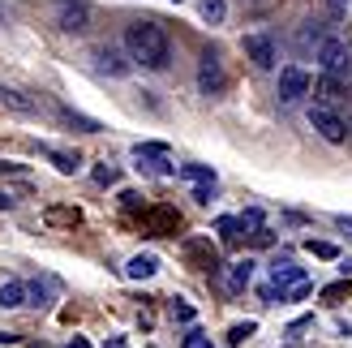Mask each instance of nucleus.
<instances>
[{
	"instance_id": "f03ea898",
	"label": "nucleus",
	"mask_w": 352,
	"mask_h": 348,
	"mask_svg": "<svg viewBox=\"0 0 352 348\" xmlns=\"http://www.w3.org/2000/svg\"><path fill=\"white\" fill-rule=\"evenodd\" d=\"M314 61L322 65V74L327 78H352V47H348V39H336V34H327L322 39V47L314 52Z\"/></svg>"
},
{
	"instance_id": "58836bf2",
	"label": "nucleus",
	"mask_w": 352,
	"mask_h": 348,
	"mask_svg": "<svg viewBox=\"0 0 352 348\" xmlns=\"http://www.w3.org/2000/svg\"><path fill=\"white\" fill-rule=\"evenodd\" d=\"M30 348H34V344H30ZM39 348H43V344H39Z\"/></svg>"
},
{
	"instance_id": "20e7f679",
	"label": "nucleus",
	"mask_w": 352,
	"mask_h": 348,
	"mask_svg": "<svg viewBox=\"0 0 352 348\" xmlns=\"http://www.w3.org/2000/svg\"><path fill=\"white\" fill-rule=\"evenodd\" d=\"M198 91L206 99H219L228 91V74H223V56L215 47H206L202 52V61H198Z\"/></svg>"
},
{
	"instance_id": "f704fd0d",
	"label": "nucleus",
	"mask_w": 352,
	"mask_h": 348,
	"mask_svg": "<svg viewBox=\"0 0 352 348\" xmlns=\"http://www.w3.org/2000/svg\"><path fill=\"white\" fill-rule=\"evenodd\" d=\"M340 271H344V275H352V258H344V263H340Z\"/></svg>"
},
{
	"instance_id": "39448f33",
	"label": "nucleus",
	"mask_w": 352,
	"mask_h": 348,
	"mask_svg": "<svg viewBox=\"0 0 352 348\" xmlns=\"http://www.w3.org/2000/svg\"><path fill=\"white\" fill-rule=\"evenodd\" d=\"M241 47H245V61H250L254 69H262V74H271L275 69V61H279V47H275V39L267 30H254V34H245L241 39Z\"/></svg>"
},
{
	"instance_id": "0eeeda50",
	"label": "nucleus",
	"mask_w": 352,
	"mask_h": 348,
	"mask_svg": "<svg viewBox=\"0 0 352 348\" xmlns=\"http://www.w3.org/2000/svg\"><path fill=\"white\" fill-rule=\"evenodd\" d=\"M309 91H314V82H309L305 69H296V65L279 69V86H275V95H279V103H284V108H296V103H301Z\"/></svg>"
},
{
	"instance_id": "7ed1b4c3",
	"label": "nucleus",
	"mask_w": 352,
	"mask_h": 348,
	"mask_svg": "<svg viewBox=\"0 0 352 348\" xmlns=\"http://www.w3.org/2000/svg\"><path fill=\"white\" fill-rule=\"evenodd\" d=\"M52 26L65 34H82L91 26V5L86 0H52Z\"/></svg>"
},
{
	"instance_id": "cd10ccee",
	"label": "nucleus",
	"mask_w": 352,
	"mask_h": 348,
	"mask_svg": "<svg viewBox=\"0 0 352 348\" xmlns=\"http://www.w3.org/2000/svg\"><path fill=\"white\" fill-rule=\"evenodd\" d=\"M95 181H99V185H116V181H120V172L108 168V164H99V168H95Z\"/></svg>"
},
{
	"instance_id": "f257e3e1",
	"label": "nucleus",
	"mask_w": 352,
	"mask_h": 348,
	"mask_svg": "<svg viewBox=\"0 0 352 348\" xmlns=\"http://www.w3.org/2000/svg\"><path fill=\"white\" fill-rule=\"evenodd\" d=\"M125 52H129V61L133 65H142V69H168V56H172V43H168V30L160 22H133L125 30Z\"/></svg>"
},
{
	"instance_id": "c85d7f7f",
	"label": "nucleus",
	"mask_w": 352,
	"mask_h": 348,
	"mask_svg": "<svg viewBox=\"0 0 352 348\" xmlns=\"http://www.w3.org/2000/svg\"><path fill=\"white\" fill-rule=\"evenodd\" d=\"M82 215L78 211H60V206H56V211H47V224H78Z\"/></svg>"
},
{
	"instance_id": "5701e85b",
	"label": "nucleus",
	"mask_w": 352,
	"mask_h": 348,
	"mask_svg": "<svg viewBox=\"0 0 352 348\" xmlns=\"http://www.w3.org/2000/svg\"><path fill=\"white\" fill-rule=\"evenodd\" d=\"M168 314H172L176 323H193V318H198V314H193V305L181 301V297H172V301H168Z\"/></svg>"
},
{
	"instance_id": "473e14b6",
	"label": "nucleus",
	"mask_w": 352,
	"mask_h": 348,
	"mask_svg": "<svg viewBox=\"0 0 352 348\" xmlns=\"http://www.w3.org/2000/svg\"><path fill=\"white\" fill-rule=\"evenodd\" d=\"M103 348H125V340H120V336H112V340L103 344Z\"/></svg>"
},
{
	"instance_id": "4c0bfd02",
	"label": "nucleus",
	"mask_w": 352,
	"mask_h": 348,
	"mask_svg": "<svg viewBox=\"0 0 352 348\" xmlns=\"http://www.w3.org/2000/svg\"><path fill=\"white\" fill-rule=\"evenodd\" d=\"M172 5H181V0H172Z\"/></svg>"
},
{
	"instance_id": "e433bc0d",
	"label": "nucleus",
	"mask_w": 352,
	"mask_h": 348,
	"mask_svg": "<svg viewBox=\"0 0 352 348\" xmlns=\"http://www.w3.org/2000/svg\"><path fill=\"white\" fill-rule=\"evenodd\" d=\"M344 125H348V133H352V112H348V120H344Z\"/></svg>"
},
{
	"instance_id": "aec40b11",
	"label": "nucleus",
	"mask_w": 352,
	"mask_h": 348,
	"mask_svg": "<svg viewBox=\"0 0 352 348\" xmlns=\"http://www.w3.org/2000/svg\"><path fill=\"white\" fill-rule=\"evenodd\" d=\"M215 228H219V237L228 241V246H236V241L245 237V224H241V215H223V219L215 224Z\"/></svg>"
},
{
	"instance_id": "2f4dec72",
	"label": "nucleus",
	"mask_w": 352,
	"mask_h": 348,
	"mask_svg": "<svg viewBox=\"0 0 352 348\" xmlns=\"http://www.w3.org/2000/svg\"><path fill=\"white\" fill-rule=\"evenodd\" d=\"M336 228H340V232H348V237H352V215H336Z\"/></svg>"
},
{
	"instance_id": "6ab92c4d",
	"label": "nucleus",
	"mask_w": 352,
	"mask_h": 348,
	"mask_svg": "<svg viewBox=\"0 0 352 348\" xmlns=\"http://www.w3.org/2000/svg\"><path fill=\"white\" fill-rule=\"evenodd\" d=\"M198 13H202V22H210V26H223L228 5H223V0H198Z\"/></svg>"
},
{
	"instance_id": "4be33fe9",
	"label": "nucleus",
	"mask_w": 352,
	"mask_h": 348,
	"mask_svg": "<svg viewBox=\"0 0 352 348\" xmlns=\"http://www.w3.org/2000/svg\"><path fill=\"white\" fill-rule=\"evenodd\" d=\"M0 99H5L13 112H34V103H30V99H22V91H9V86H0Z\"/></svg>"
},
{
	"instance_id": "f3484780",
	"label": "nucleus",
	"mask_w": 352,
	"mask_h": 348,
	"mask_svg": "<svg viewBox=\"0 0 352 348\" xmlns=\"http://www.w3.org/2000/svg\"><path fill=\"white\" fill-rule=\"evenodd\" d=\"M250 280H254V258H241V263H232V271H228V292L250 288Z\"/></svg>"
},
{
	"instance_id": "412c9836",
	"label": "nucleus",
	"mask_w": 352,
	"mask_h": 348,
	"mask_svg": "<svg viewBox=\"0 0 352 348\" xmlns=\"http://www.w3.org/2000/svg\"><path fill=\"white\" fill-rule=\"evenodd\" d=\"M43 155H47V160L56 164L60 172H78V168H82V160H78V155H69V151H56V146H43Z\"/></svg>"
},
{
	"instance_id": "9b49d317",
	"label": "nucleus",
	"mask_w": 352,
	"mask_h": 348,
	"mask_svg": "<svg viewBox=\"0 0 352 348\" xmlns=\"http://www.w3.org/2000/svg\"><path fill=\"white\" fill-rule=\"evenodd\" d=\"M95 65H99L108 78H125L129 69H133L129 52H120V47H112V43H99V47H95Z\"/></svg>"
},
{
	"instance_id": "a211bd4d",
	"label": "nucleus",
	"mask_w": 352,
	"mask_h": 348,
	"mask_svg": "<svg viewBox=\"0 0 352 348\" xmlns=\"http://www.w3.org/2000/svg\"><path fill=\"white\" fill-rule=\"evenodd\" d=\"M52 288H56L52 280H30L26 284V305H47L52 301Z\"/></svg>"
},
{
	"instance_id": "393cba45",
	"label": "nucleus",
	"mask_w": 352,
	"mask_h": 348,
	"mask_svg": "<svg viewBox=\"0 0 352 348\" xmlns=\"http://www.w3.org/2000/svg\"><path fill=\"white\" fill-rule=\"evenodd\" d=\"M254 331H258V323H236L232 331H228V344H245V340H250Z\"/></svg>"
},
{
	"instance_id": "72a5a7b5",
	"label": "nucleus",
	"mask_w": 352,
	"mask_h": 348,
	"mask_svg": "<svg viewBox=\"0 0 352 348\" xmlns=\"http://www.w3.org/2000/svg\"><path fill=\"white\" fill-rule=\"evenodd\" d=\"M9 206H13V198H9V194H0V211H9Z\"/></svg>"
},
{
	"instance_id": "c756f323",
	"label": "nucleus",
	"mask_w": 352,
	"mask_h": 348,
	"mask_svg": "<svg viewBox=\"0 0 352 348\" xmlns=\"http://www.w3.org/2000/svg\"><path fill=\"white\" fill-rule=\"evenodd\" d=\"M322 297H327V301H340V297H348V280H344V284H327V288H322Z\"/></svg>"
},
{
	"instance_id": "f8f14e48",
	"label": "nucleus",
	"mask_w": 352,
	"mask_h": 348,
	"mask_svg": "<svg viewBox=\"0 0 352 348\" xmlns=\"http://www.w3.org/2000/svg\"><path fill=\"white\" fill-rule=\"evenodd\" d=\"M185 254H189V263L198 271H219V250L210 246V241H189Z\"/></svg>"
},
{
	"instance_id": "2eb2a0df",
	"label": "nucleus",
	"mask_w": 352,
	"mask_h": 348,
	"mask_svg": "<svg viewBox=\"0 0 352 348\" xmlns=\"http://www.w3.org/2000/svg\"><path fill=\"white\" fill-rule=\"evenodd\" d=\"M176 228H181V215H176L172 206H155V211H151V232L155 237H168Z\"/></svg>"
},
{
	"instance_id": "a878e982",
	"label": "nucleus",
	"mask_w": 352,
	"mask_h": 348,
	"mask_svg": "<svg viewBox=\"0 0 352 348\" xmlns=\"http://www.w3.org/2000/svg\"><path fill=\"white\" fill-rule=\"evenodd\" d=\"M305 250H309L314 258H336V254H340L336 246H331V241H305Z\"/></svg>"
},
{
	"instance_id": "b1692460",
	"label": "nucleus",
	"mask_w": 352,
	"mask_h": 348,
	"mask_svg": "<svg viewBox=\"0 0 352 348\" xmlns=\"http://www.w3.org/2000/svg\"><path fill=\"white\" fill-rule=\"evenodd\" d=\"M60 116L69 120V125H78L82 133H99V120H91V116H78V112H69V108H60Z\"/></svg>"
},
{
	"instance_id": "423d86ee",
	"label": "nucleus",
	"mask_w": 352,
	"mask_h": 348,
	"mask_svg": "<svg viewBox=\"0 0 352 348\" xmlns=\"http://www.w3.org/2000/svg\"><path fill=\"white\" fill-rule=\"evenodd\" d=\"M309 125H314V133H318V138H327L331 146L348 142V125H344V116H340L336 108H322V103H309Z\"/></svg>"
},
{
	"instance_id": "1a4fd4ad",
	"label": "nucleus",
	"mask_w": 352,
	"mask_h": 348,
	"mask_svg": "<svg viewBox=\"0 0 352 348\" xmlns=\"http://www.w3.org/2000/svg\"><path fill=\"white\" fill-rule=\"evenodd\" d=\"M176 177L193 185V198H198V202L215 198V172H210L206 164H176Z\"/></svg>"
},
{
	"instance_id": "c9c22d12",
	"label": "nucleus",
	"mask_w": 352,
	"mask_h": 348,
	"mask_svg": "<svg viewBox=\"0 0 352 348\" xmlns=\"http://www.w3.org/2000/svg\"><path fill=\"white\" fill-rule=\"evenodd\" d=\"M74 348H91V344H86V340H82V336H74Z\"/></svg>"
},
{
	"instance_id": "dca6fc26",
	"label": "nucleus",
	"mask_w": 352,
	"mask_h": 348,
	"mask_svg": "<svg viewBox=\"0 0 352 348\" xmlns=\"http://www.w3.org/2000/svg\"><path fill=\"white\" fill-rule=\"evenodd\" d=\"M26 305V284L22 280H5L0 284V309H22Z\"/></svg>"
},
{
	"instance_id": "4468645a",
	"label": "nucleus",
	"mask_w": 352,
	"mask_h": 348,
	"mask_svg": "<svg viewBox=\"0 0 352 348\" xmlns=\"http://www.w3.org/2000/svg\"><path fill=\"white\" fill-rule=\"evenodd\" d=\"M314 95H318V103H322V108H336V103L344 99V82L340 78H318V82H314Z\"/></svg>"
},
{
	"instance_id": "9d476101",
	"label": "nucleus",
	"mask_w": 352,
	"mask_h": 348,
	"mask_svg": "<svg viewBox=\"0 0 352 348\" xmlns=\"http://www.w3.org/2000/svg\"><path fill=\"white\" fill-rule=\"evenodd\" d=\"M267 275H271V288L279 292V297H288V292H292L296 284H305V271L296 267L288 254H284V258H275V263L267 267Z\"/></svg>"
},
{
	"instance_id": "ddd939ff",
	"label": "nucleus",
	"mask_w": 352,
	"mask_h": 348,
	"mask_svg": "<svg viewBox=\"0 0 352 348\" xmlns=\"http://www.w3.org/2000/svg\"><path fill=\"white\" fill-rule=\"evenodd\" d=\"M125 275L129 280H151V275H160V258L155 254H133L125 263Z\"/></svg>"
},
{
	"instance_id": "7c9ffc66",
	"label": "nucleus",
	"mask_w": 352,
	"mask_h": 348,
	"mask_svg": "<svg viewBox=\"0 0 352 348\" xmlns=\"http://www.w3.org/2000/svg\"><path fill=\"white\" fill-rule=\"evenodd\" d=\"M241 224H245V228H254V232H258V228H262V211H245V215H241Z\"/></svg>"
},
{
	"instance_id": "bb28decb",
	"label": "nucleus",
	"mask_w": 352,
	"mask_h": 348,
	"mask_svg": "<svg viewBox=\"0 0 352 348\" xmlns=\"http://www.w3.org/2000/svg\"><path fill=\"white\" fill-rule=\"evenodd\" d=\"M181 348H215V344H210V340L198 331V327H189V336L181 340Z\"/></svg>"
},
{
	"instance_id": "6e6552de",
	"label": "nucleus",
	"mask_w": 352,
	"mask_h": 348,
	"mask_svg": "<svg viewBox=\"0 0 352 348\" xmlns=\"http://www.w3.org/2000/svg\"><path fill=\"white\" fill-rule=\"evenodd\" d=\"M133 160H138V172H151V177H176V164H168V146L164 142H138Z\"/></svg>"
}]
</instances>
